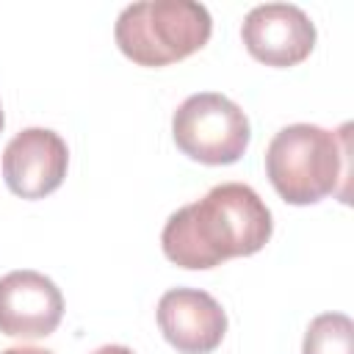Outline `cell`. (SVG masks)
I'll return each mask as SVG.
<instances>
[{"label": "cell", "instance_id": "11", "mask_svg": "<svg viewBox=\"0 0 354 354\" xmlns=\"http://www.w3.org/2000/svg\"><path fill=\"white\" fill-rule=\"evenodd\" d=\"M91 354H136V351L127 348V346H116V343H111V346H100V348L91 351Z\"/></svg>", "mask_w": 354, "mask_h": 354}, {"label": "cell", "instance_id": "7", "mask_svg": "<svg viewBox=\"0 0 354 354\" xmlns=\"http://www.w3.org/2000/svg\"><path fill=\"white\" fill-rule=\"evenodd\" d=\"M64 296L58 285L30 268L0 277V332L8 337L36 340L58 329Z\"/></svg>", "mask_w": 354, "mask_h": 354}, {"label": "cell", "instance_id": "4", "mask_svg": "<svg viewBox=\"0 0 354 354\" xmlns=\"http://www.w3.org/2000/svg\"><path fill=\"white\" fill-rule=\"evenodd\" d=\"M171 136L183 155L205 166L235 163L252 138L249 119L238 102L216 91L185 97L171 116Z\"/></svg>", "mask_w": 354, "mask_h": 354}, {"label": "cell", "instance_id": "8", "mask_svg": "<svg viewBox=\"0 0 354 354\" xmlns=\"http://www.w3.org/2000/svg\"><path fill=\"white\" fill-rule=\"evenodd\" d=\"M158 326L180 354H210L227 335V313L205 290L171 288L158 301Z\"/></svg>", "mask_w": 354, "mask_h": 354}, {"label": "cell", "instance_id": "5", "mask_svg": "<svg viewBox=\"0 0 354 354\" xmlns=\"http://www.w3.org/2000/svg\"><path fill=\"white\" fill-rule=\"evenodd\" d=\"M241 39L254 61L285 69L310 58L315 47V25L299 6L263 3L243 17Z\"/></svg>", "mask_w": 354, "mask_h": 354}, {"label": "cell", "instance_id": "2", "mask_svg": "<svg viewBox=\"0 0 354 354\" xmlns=\"http://www.w3.org/2000/svg\"><path fill=\"white\" fill-rule=\"evenodd\" d=\"M348 124L337 133L318 124H288L266 149V174L288 205H315L346 180Z\"/></svg>", "mask_w": 354, "mask_h": 354}, {"label": "cell", "instance_id": "10", "mask_svg": "<svg viewBox=\"0 0 354 354\" xmlns=\"http://www.w3.org/2000/svg\"><path fill=\"white\" fill-rule=\"evenodd\" d=\"M0 354H53L47 348H36V346H14V348H6Z\"/></svg>", "mask_w": 354, "mask_h": 354}, {"label": "cell", "instance_id": "1", "mask_svg": "<svg viewBox=\"0 0 354 354\" xmlns=\"http://www.w3.org/2000/svg\"><path fill=\"white\" fill-rule=\"evenodd\" d=\"M271 210L252 185L221 183L199 202L174 210L160 232L163 254L191 271H207L230 257H249L271 238Z\"/></svg>", "mask_w": 354, "mask_h": 354}, {"label": "cell", "instance_id": "9", "mask_svg": "<svg viewBox=\"0 0 354 354\" xmlns=\"http://www.w3.org/2000/svg\"><path fill=\"white\" fill-rule=\"evenodd\" d=\"M301 354H354V321L346 313H321L310 321Z\"/></svg>", "mask_w": 354, "mask_h": 354}, {"label": "cell", "instance_id": "6", "mask_svg": "<svg viewBox=\"0 0 354 354\" xmlns=\"http://www.w3.org/2000/svg\"><path fill=\"white\" fill-rule=\"evenodd\" d=\"M69 166L66 141L50 127L19 130L3 152V180L14 196L44 199L53 194Z\"/></svg>", "mask_w": 354, "mask_h": 354}, {"label": "cell", "instance_id": "12", "mask_svg": "<svg viewBox=\"0 0 354 354\" xmlns=\"http://www.w3.org/2000/svg\"><path fill=\"white\" fill-rule=\"evenodd\" d=\"M3 124H6V113H3V102H0V133H3Z\"/></svg>", "mask_w": 354, "mask_h": 354}, {"label": "cell", "instance_id": "3", "mask_svg": "<svg viewBox=\"0 0 354 354\" xmlns=\"http://www.w3.org/2000/svg\"><path fill=\"white\" fill-rule=\"evenodd\" d=\"M213 33L210 11L194 0L124 6L113 25L116 47L138 66H169L199 53Z\"/></svg>", "mask_w": 354, "mask_h": 354}]
</instances>
